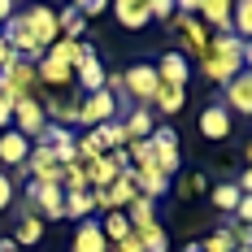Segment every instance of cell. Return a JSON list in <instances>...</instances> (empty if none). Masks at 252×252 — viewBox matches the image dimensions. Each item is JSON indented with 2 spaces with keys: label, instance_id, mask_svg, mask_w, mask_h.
Here are the masks:
<instances>
[{
  "label": "cell",
  "instance_id": "5bb4252c",
  "mask_svg": "<svg viewBox=\"0 0 252 252\" xmlns=\"http://www.w3.org/2000/svg\"><path fill=\"white\" fill-rule=\"evenodd\" d=\"M183 104H187V87H174V83L157 78V92H152V109H161V113H178Z\"/></svg>",
  "mask_w": 252,
  "mask_h": 252
},
{
  "label": "cell",
  "instance_id": "5b68a950",
  "mask_svg": "<svg viewBox=\"0 0 252 252\" xmlns=\"http://www.w3.org/2000/svg\"><path fill=\"white\" fill-rule=\"evenodd\" d=\"M113 113H118V96H113L109 87H104V92H92V96H83V100H78V122L87 126V130L113 122Z\"/></svg>",
  "mask_w": 252,
  "mask_h": 252
},
{
  "label": "cell",
  "instance_id": "83f0119b",
  "mask_svg": "<svg viewBox=\"0 0 252 252\" xmlns=\"http://www.w3.org/2000/svg\"><path fill=\"white\" fill-rule=\"evenodd\" d=\"M148 13H152V22H174L178 0H148Z\"/></svg>",
  "mask_w": 252,
  "mask_h": 252
},
{
  "label": "cell",
  "instance_id": "d590c367",
  "mask_svg": "<svg viewBox=\"0 0 252 252\" xmlns=\"http://www.w3.org/2000/svg\"><path fill=\"white\" fill-rule=\"evenodd\" d=\"M0 252H31V248H18L13 239H0Z\"/></svg>",
  "mask_w": 252,
  "mask_h": 252
},
{
  "label": "cell",
  "instance_id": "e0dca14e",
  "mask_svg": "<svg viewBox=\"0 0 252 252\" xmlns=\"http://www.w3.org/2000/svg\"><path fill=\"white\" fill-rule=\"evenodd\" d=\"M152 109H130L126 113V122H122V135H126V144H135V139H148L152 135Z\"/></svg>",
  "mask_w": 252,
  "mask_h": 252
},
{
  "label": "cell",
  "instance_id": "44dd1931",
  "mask_svg": "<svg viewBox=\"0 0 252 252\" xmlns=\"http://www.w3.org/2000/svg\"><path fill=\"white\" fill-rule=\"evenodd\" d=\"M230 31H235L244 44H252V0H239V4L230 9Z\"/></svg>",
  "mask_w": 252,
  "mask_h": 252
},
{
  "label": "cell",
  "instance_id": "d6986e66",
  "mask_svg": "<svg viewBox=\"0 0 252 252\" xmlns=\"http://www.w3.org/2000/svg\"><path fill=\"white\" fill-rule=\"evenodd\" d=\"M74 252H109V244H104V235L96 222H78L74 230Z\"/></svg>",
  "mask_w": 252,
  "mask_h": 252
},
{
  "label": "cell",
  "instance_id": "ac0fdd59",
  "mask_svg": "<svg viewBox=\"0 0 252 252\" xmlns=\"http://www.w3.org/2000/svg\"><path fill=\"white\" fill-rule=\"evenodd\" d=\"M130 235L144 244V252H170V235H165L161 222H144V226H135Z\"/></svg>",
  "mask_w": 252,
  "mask_h": 252
},
{
  "label": "cell",
  "instance_id": "4316f807",
  "mask_svg": "<svg viewBox=\"0 0 252 252\" xmlns=\"http://www.w3.org/2000/svg\"><path fill=\"white\" fill-rule=\"evenodd\" d=\"M200 252H235V239H230V230H226V226L213 230V235L200 244Z\"/></svg>",
  "mask_w": 252,
  "mask_h": 252
},
{
  "label": "cell",
  "instance_id": "277c9868",
  "mask_svg": "<svg viewBox=\"0 0 252 252\" xmlns=\"http://www.w3.org/2000/svg\"><path fill=\"white\" fill-rule=\"evenodd\" d=\"M122 92L139 104V109H148V104H152V92H157V65L135 61L130 70H122Z\"/></svg>",
  "mask_w": 252,
  "mask_h": 252
},
{
  "label": "cell",
  "instance_id": "1f68e13d",
  "mask_svg": "<svg viewBox=\"0 0 252 252\" xmlns=\"http://www.w3.org/2000/svg\"><path fill=\"white\" fill-rule=\"evenodd\" d=\"M109 252H144V244H139L135 235H126L122 244H113V248H109Z\"/></svg>",
  "mask_w": 252,
  "mask_h": 252
},
{
  "label": "cell",
  "instance_id": "6da1fadb",
  "mask_svg": "<svg viewBox=\"0 0 252 252\" xmlns=\"http://www.w3.org/2000/svg\"><path fill=\"white\" fill-rule=\"evenodd\" d=\"M196 70L209 83H230V78L244 70V39L239 35H213L209 48L196 57Z\"/></svg>",
  "mask_w": 252,
  "mask_h": 252
},
{
  "label": "cell",
  "instance_id": "30bf717a",
  "mask_svg": "<svg viewBox=\"0 0 252 252\" xmlns=\"http://www.w3.org/2000/svg\"><path fill=\"white\" fill-rule=\"evenodd\" d=\"M191 13L209 26V35H235L230 31V0H191Z\"/></svg>",
  "mask_w": 252,
  "mask_h": 252
},
{
  "label": "cell",
  "instance_id": "f35d334b",
  "mask_svg": "<svg viewBox=\"0 0 252 252\" xmlns=\"http://www.w3.org/2000/svg\"><path fill=\"white\" fill-rule=\"evenodd\" d=\"M248 170H252V144H248Z\"/></svg>",
  "mask_w": 252,
  "mask_h": 252
},
{
  "label": "cell",
  "instance_id": "4dcf8cb0",
  "mask_svg": "<svg viewBox=\"0 0 252 252\" xmlns=\"http://www.w3.org/2000/svg\"><path fill=\"white\" fill-rule=\"evenodd\" d=\"M235 222L252 226V196H244V200H239V209H235Z\"/></svg>",
  "mask_w": 252,
  "mask_h": 252
},
{
  "label": "cell",
  "instance_id": "836d02e7",
  "mask_svg": "<svg viewBox=\"0 0 252 252\" xmlns=\"http://www.w3.org/2000/svg\"><path fill=\"white\" fill-rule=\"evenodd\" d=\"M13 13H18V9H13V0H0V26L9 22V18H13Z\"/></svg>",
  "mask_w": 252,
  "mask_h": 252
},
{
  "label": "cell",
  "instance_id": "e575fe53",
  "mask_svg": "<svg viewBox=\"0 0 252 252\" xmlns=\"http://www.w3.org/2000/svg\"><path fill=\"white\" fill-rule=\"evenodd\" d=\"M235 187H239V191H244V196H252V170H244V178H239V183H235Z\"/></svg>",
  "mask_w": 252,
  "mask_h": 252
},
{
  "label": "cell",
  "instance_id": "f1b7e54d",
  "mask_svg": "<svg viewBox=\"0 0 252 252\" xmlns=\"http://www.w3.org/2000/svg\"><path fill=\"white\" fill-rule=\"evenodd\" d=\"M78 13H83V22L100 18V13H109V0H78Z\"/></svg>",
  "mask_w": 252,
  "mask_h": 252
},
{
  "label": "cell",
  "instance_id": "9a60e30c",
  "mask_svg": "<svg viewBox=\"0 0 252 252\" xmlns=\"http://www.w3.org/2000/svg\"><path fill=\"white\" fill-rule=\"evenodd\" d=\"M200 135L204 139H226L230 135V113L222 109V104H209L200 113Z\"/></svg>",
  "mask_w": 252,
  "mask_h": 252
},
{
  "label": "cell",
  "instance_id": "8d00e7d4",
  "mask_svg": "<svg viewBox=\"0 0 252 252\" xmlns=\"http://www.w3.org/2000/svg\"><path fill=\"white\" fill-rule=\"evenodd\" d=\"M4 61H13V48H9V44L0 39V65H4Z\"/></svg>",
  "mask_w": 252,
  "mask_h": 252
},
{
  "label": "cell",
  "instance_id": "ab89813d",
  "mask_svg": "<svg viewBox=\"0 0 252 252\" xmlns=\"http://www.w3.org/2000/svg\"><path fill=\"white\" fill-rule=\"evenodd\" d=\"M235 252H252V248H235Z\"/></svg>",
  "mask_w": 252,
  "mask_h": 252
},
{
  "label": "cell",
  "instance_id": "74e56055",
  "mask_svg": "<svg viewBox=\"0 0 252 252\" xmlns=\"http://www.w3.org/2000/svg\"><path fill=\"white\" fill-rule=\"evenodd\" d=\"M244 70L252 74V44H244Z\"/></svg>",
  "mask_w": 252,
  "mask_h": 252
},
{
  "label": "cell",
  "instance_id": "cb8c5ba5",
  "mask_svg": "<svg viewBox=\"0 0 252 252\" xmlns=\"http://www.w3.org/2000/svg\"><path fill=\"white\" fill-rule=\"evenodd\" d=\"M92 209H96L92 191H65V218H87Z\"/></svg>",
  "mask_w": 252,
  "mask_h": 252
},
{
  "label": "cell",
  "instance_id": "4fadbf2b",
  "mask_svg": "<svg viewBox=\"0 0 252 252\" xmlns=\"http://www.w3.org/2000/svg\"><path fill=\"white\" fill-rule=\"evenodd\" d=\"M26 157H31V139H26V135H18V130H4V135H0V161L18 170Z\"/></svg>",
  "mask_w": 252,
  "mask_h": 252
},
{
  "label": "cell",
  "instance_id": "3957f363",
  "mask_svg": "<svg viewBox=\"0 0 252 252\" xmlns=\"http://www.w3.org/2000/svg\"><path fill=\"white\" fill-rule=\"evenodd\" d=\"M174 35H178V44H183V57H187V61H191V57H200L204 48H209V39H213V35H209V26L200 22V18H196V13H191V9H178L174 13Z\"/></svg>",
  "mask_w": 252,
  "mask_h": 252
},
{
  "label": "cell",
  "instance_id": "f546056e",
  "mask_svg": "<svg viewBox=\"0 0 252 252\" xmlns=\"http://www.w3.org/2000/svg\"><path fill=\"white\" fill-rule=\"evenodd\" d=\"M9 204H13V178H9L4 170H0V213H4Z\"/></svg>",
  "mask_w": 252,
  "mask_h": 252
},
{
  "label": "cell",
  "instance_id": "7c38bea8",
  "mask_svg": "<svg viewBox=\"0 0 252 252\" xmlns=\"http://www.w3.org/2000/svg\"><path fill=\"white\" fill-rule=\"evenodd\" d=\"M157 78H165V83H174V87H187V78H191V61H187L183 52H165L161 65H157Z\"/></svg>",
  "mask_w": 252,
  "mask_h": 252
},
{
  "label": "cell",
  "instance_id": "d6a6232c",
  "mask_svg": "<svg viewBox=\"0 0 252 252\" xmlns=\"http://www.w3.org/2000/svg\"><path fill=\"white\" fill-rule=\"evenodd\" d=\"M9 122H13V100L0 96V126H9Z\"/></svg>",
  "mask_w": 252,
  "mask_h": 252
},
{
  "label": "cell",
  "instance_id": "603a6c76",
  "mask_svg": "<svg viewBox=\"0 0 252 252\" xmlns=\"http://www.w3.org/2000/svg\"><path fill=\"white\" fill-rule=\"evenodd\" d=\"M100 235H104V244H109V248H113V244H122L126 235H130V222H126V213H104Z\"/></svg>",
  "mask_w": 252,
  "mask_h": 252
},
{
  "label": "cell",
  "instance_id": "ba28073f",
  "mask_svg": "<svg viewBox=\"0 0 252 252\" xmlns=\"http://www.w3.org/2000/svg\"><path fill=\"white\" fill-rule=\"evenodd\" d=\"M26 196H31V204H35L44 218H52V222H61V218H65V191H61L57 183H31V187H26Z\"/></svg>",
  "mask_w": 252,
  "mask_h": 252
},
{
  "label": "cell",
  "instance_id": "7a4b0ae2",
  "mask_svg": "<svg viewBox=\"0 0 252 252\" xmlns=\"http://www.w3.org/2000/svg\"><path fill=\"white\" fill-rule=\"evenodd\" d=\"M22 26H26V35H31V44L39 52H48L57 39H61V22H57V9H48V4H26L22 13Z\"/></svg>",
  "mask_w": 252,
  "mask_h": 252
},
{
  "label": "cell",
  "instance_id": "9c48e42d",
  "mask_svg": "<svg viewBox=\"0 0 252 252\" xmlns=\"http://www.w3.org/2000/svg\"><path fill=\"white\" fill-rule=\"evenodd\" d=\"M222 109H226V113L235 109V113L252 118V74L248 70H239L230 83H222Z\"/></svg>",
  "mask_w": 252,
  "mask_h": 252
},
{
  "label": "cell",
  "instance_id": "7402d4cb",
  "mask_svg": "<svg viewBox=\"0 0 252 252\" xmlns=\"http://www.w3.org/2000/svg\"><path fill=\"white\" fill-rule=\"evenodd\" d=\"M122 213H126V222H130V230H135V226H144V222H157V204L144 200V196H135V200L126 204Z\"/></svg>",
  "mask_w": 252,
  "mask_h": 252
},
{
  "label": "cell",
  "instance_id": "8992f818",
  "mask_svg": "<svg viewBox=\"0 0 252 252\" xmlns=\"http://www.w3.org/2000/svg\"><path fill=\"white\" fill-rule=\"evenodd\" d=\"M13 130L26 135V139H39V130L48 126V113H44V100L39 96H22V100H13Z\"/></svg>",
  "mask_w": 252,
  "mask_h": 252
},
{
  "label": "cell",
  "instance_id": "8fae6325",
  "mask_svg": "<svg viewBox=\"0 0 252 252\" xmlns=\"http://www.w3.org/2000/svg\"><path fill=\"white\" fill-rule=\"evenodd\" d=\"M109 9H113V18H118L126 31H139V26H148V22H152L148 0H118V4H109Z\"/></svg>",
  "mask_w": 252,
  "mask_h": 252
},
{
  "label": "cell",
  "instance_id": "ffe728a7",
  "mask_svg": "<svg viewBox=\"0 0 252 252\" xmlns=\"http://www.w3.org/2000/svg\"><path fill=\"white\" fill-rule=\"evenodd\" d=\"M61 191H92V183H87V161L61 165Z\"/></svg>",
  "mask_w": 252,
  "mask_h": 252
},
{
  "label": "cell",
  "instance_id": "d4e9b609",
  "mask_svg": "<svg viewBox=\"0 0 252 252\" xmlns=\"http://www.w3.org/2000/svg\"><path fill=\"white\" fill-rule=\"evenodd\" d=\"M178 183H170V191H174L178 200H191V196H200L204 191V174H174Z\"/></svg>",
  "mask_w": 252,
  "mask_h": 252
},
{
  "label": "cell",
  "instance_id": "52a82bcc",
  "mask_svg": "<svg viewBox=\"0 0 252 252\" xmlns=\"http://www.w3.org/2000/svg\"><path fill=\"white\" fill-rule=\"evenodd\" d=\"M74 78L83 83V92L92 96V92H104V65H100V57H96V48L92 44H78V57H74Z\"/></svg>",
  "mask_w": 252,
  "mask_h": 252
},
{
  "label": "cell",
  "instance_id": "484cf974",
  "mask_svg": "<svg viewBox=\"0 0 252 252\" xmlns=\"http://www.w3.org/2000/svg\"><path fill=\"white\" fill-rule=\"evenodd\" d=\"M239 200H244V191H239L235 183H222V187H213V204H218L222 213H235V209H239Z\"/></svg>",
  "mask_w": 252,
  "mask_h": 252
},
{
  "label": "cell",
  "instance_id": "2e32d148",
  "mask_svg": "<svg viewBox=\"0 0 252 252\" xmlns=\"http://www.w3.org/2000/svg\"><path fill=\"white\" fill-rule=\"evenodd\" d=\"M39 239H44V222H39V213H22L18 226H13V244H18V248H35Z\"/></svg>",
  "mask_w": 252,
  "mask_h": 252
}]
</instances>
